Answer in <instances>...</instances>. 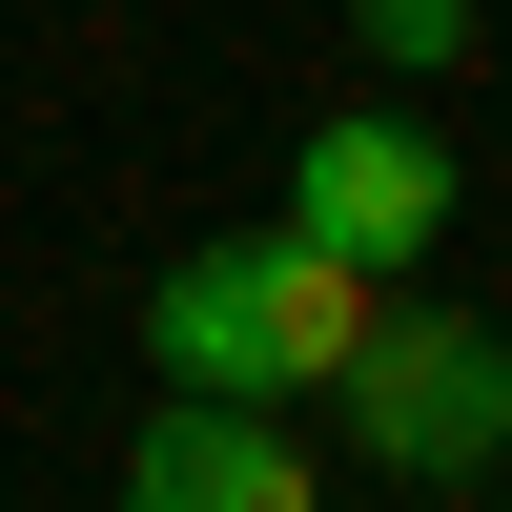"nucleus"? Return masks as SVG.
Masks as SVG:
<instances>
[{"instance_id": "5", "label": "nucleus", "mask_w": 512, "mask_h": 512, "mask_svg": "<svg viewBox=\"0 0 512 512\" xmlns=\"http://www.w3.org/2000/svg\"><path fill=\"white\" fill-rule=\"evenodd\" d=\"M349 62L369 82H451L472 62V0H349Z\"/></svg>"}, {"instance_id": "1", "label": "nucleus", "mask_w": 512, "mask_h": 512, "mask_svg": "<svg viewBox=\"0 0 512 512\" xmlns=\"http://www.w3.org/2000/svg\"><path fill=\"white\" fill-rule=\"evenodd\" d=\"M369 308H390V287L328 267L308 226H226V246H185V267L144 287V369L205 390V410H308L328 369L369 349Z\"/></svg>"}, {"instance_id": "4", "label": "nucleus", "mask_w": 512, "mask_h": 512, "mask_svg": "<svg viewBox=\"0 0 512 512\" xmlns=\"http://www.w3.org/2000/svg\"><path fill=\"white\" fill-rule=\"evenodd\" d=\"M123 512H328V472H308V431H287V410H205V390H164L144 431H123Z\"/></svg>"}, {"instance_id": "3", "label": "nucleus", "mask_w": 512, "mask_h": 512, "mask_svg": "<svg viewBox=\"0 0 512 512\" xmlns=\"http://www.w3.org/2000/svg\"><path fill=\"white\" fill-rule=\"evenodd\" d=\"M451 205H472V164H451V123H431V103H328L308 144H287V226H308L328 267H369V287L431 267Z\"/></svg>"}, {"instance_id": "2", "label": "nucleus", "mask_w": 512, "mask_h": 512, "mask_svg": "<svg viewBox=\"0 0 512 512\" xmlns=\"http://www.w3.org/2000/svg\"><path fill=\"white\" fill-rule=\"evenodd\" d=\"M328 431H349V472H390V492H492L512 472V328L492 308H369V349L328 369Z\"/></svg>"}]
</instances>
